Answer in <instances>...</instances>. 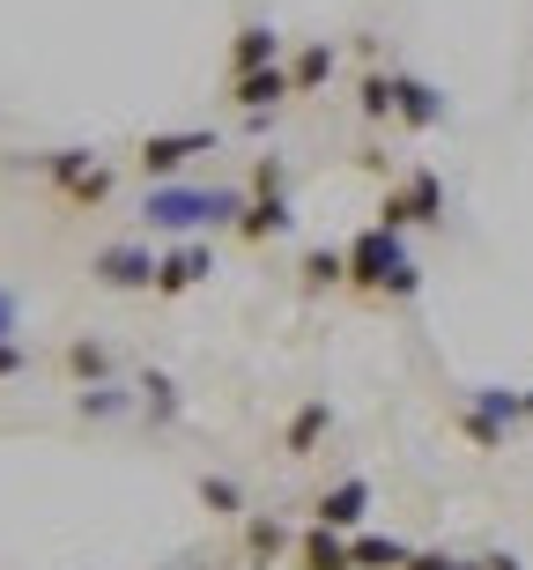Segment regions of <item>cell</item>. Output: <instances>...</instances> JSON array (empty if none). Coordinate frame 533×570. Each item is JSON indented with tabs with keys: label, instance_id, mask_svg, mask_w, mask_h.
<instances>
[{
	"label": "cell",
	"instance_id": "cell-1",
	"mask_svg": "<svg viewBox=\"0 0 533 570\" xmlns=\"http://www.w3.org/2000/svg\"><path fill=\"white\" fill-rule=\"evenodd\" d=\"M237 215H245V186H215V178H164L134 200V223L156 230L164 245L171 237H208V230H237Z\"/></svg>",
	"mask_w": 533,
	"mask_h": 570
},
{
	"label": "cell",
	"instance_id": "cell-2",
	"mask_svg": "<svg viewBox=\"0 0 533 570\" xmlns=\"http://www.w3.org/2000/svg\"><path fill=\"white\" fill-rule=\"evenodd\" d=\"M342 259H348V296H378V304H415L423 296V259L385 223H363L342 245Z\"/></svg>",
	"mask_w": 533,
	"mask_h": 570
},
{
	"label": "cell",
	"instance_id": "cell-3",
	"mask_svg": "<svg viewBox=\"0 0 533 570\" xmlns=\"http://www.w3.org/2000/svg\"><path fill=\"white\" fill-rule=\"evenodd\" d=\"M445 215H452V193H445V178L430 164H415V170H401L393 186H385V200H378V223L385 230H445Z\"/></svg>",
	"mask_w": 533,
	"mask_h": 570
},
{
	"label": "cell",
	"instance_id": "cell-4",
	"mask_svg": "<svg viewBox=\"0 0 533 570\" xmlns=\"http://www.w3.org/2000/svg\"><path fill=\"white\" fill-rule=\"evenodd\" d=\"M452 423H460V438H467L474 452H504L512 430L526 423V415H519V385H467L460 407H452Z\"/></svg>",
	"mask_w": 533,
	"mask_h": 570
},
{
	"label": "cell",
	"instance_id": "cell-5",
	"mask_svg": "<svg viewBox=\"0 0 533 570\" xmlns=\"http://www.w3.org/2000/svg\"><path fill=\"white\" fill-rule=\"evenodd\" d=\"M215 134L208 127H171V134H141L134 141V170L149 178V186H164V178H178V170L193 164V156H215Z\"/></svg>",
	"mask_w": 533,
	"mask_h": 570
},
{
	"label": "cell",
	"instance_id": "cell-6",
	"mask_svg": "<svg viewBox=\"0 0 533 570\" xmlns=\"http://www.w3.org/2000/svg\"><path fill=\"white\" fill-rule=\"evenodd\" d=\"M452 119V97L437 82H423V75H407V67H393V127L407 134H437Z\"/></svg>",
	"mask_w": 533,
	"mask_h": 570
},
{
	"label": "cell",
	"instance_id": "cell-7",
	"mask_svg": "<svg viewBox=\"0 0 533 570\" xmlns=\"http://www.w3.org/2000/svg\"><path fill=\"white\" fill-rule=\"evenodd\" d=\"M89 282L111 296H127V289H156V253L141 245V237H127V245H105V253L89 259Z\"/></svg>",
	"mask_w": 533,
	"mask_h": 570
},
{
	"label": "cell",
	"instance_id": "cell-8",
	"mask_svg": "<svg viewBox=\"0 0 533 570\" xmlns=\"http://www.w3.org/2000/svg\"><path fill=\"white\" fill-rule=\"evenodd\" d=\"M215 275V245L208 237H171L164 253H156V296H186Z\"/></svg>",
	"mask_w": 533,
	"mask_h": 570
},
{
	"label": "cell",
	"instance_id": "cell-9",
	"mask_svg": "<svg viewBox=\"0 0 533 570\" xmlns=\"http://www.w3.org/2000/svg\"><path fill=\"white\" fill-rule=\"evenodd\" d=\"M371 482L363 474H342V482H326L319 497H312V527H334V533H363L371 527Z\"/></svg>",
	"mask_w": 533,
	"mask_h": 570
},
{
	"label": "cell",
	"instance_id": "cell-10",
	"mask_svg": "<svg viewBox=\"0 0 533 570\" xmlns=\"http://www.w3.org/2000/svg\"><path fill=\"white\" fill-rule=\"evenodd\" d=\"M297 230V208H289V186L275 193H245V215H237V245H275V237Z\"/></svg>",
	"mask_w": 533,
	"mask_h": 570
},
{
	"label": "cell",
	"instance_id": "cell-11",
	"mask_svg": "<svg viewBox=\"0 0 533 570\" xmlns=\"http://www.w3.org/2000/svg\"><path fill=\"white\" fill-rule=\"evenodd\" d=\"M289 97H297V82H289V60H282V67H253V75H230V105L245 111V119H275Z\"/></svg>",
	"mask_w": 533,
	"mask_h": 570
},
{
	"label": "cell",
	"instance_id": "cell-12",
	"mask_svg": "<svg viewBox=\"0 0 533 570\" xmlns=\"http://www.w3.org/2000/svg\"><path fill=\"white\" fill-rule=\"evenodd\" d=\"M282 60H289V38H282L267 16H245V22H237L230 60H223V67H230V75H253V67H282Z\"/></svg>",
	"mask_w": 533,
	"mask_h": 570
},
{
	"label": "cell",
	"instance_id": "cell-13",
	"mask_svg": "<svg viewBox=\"0 0 533 570\" xmlns=\"http://www.w3.org/2000/svg\"><path fill=\"white\" fill-rule=\"evenodd\" d=\"M289 549H297V527L282 511H253L245 519V570H275Z\"/></svg>",
	"mask_w": 533,
	"mask_h": 570
},
{
	"label": "cell",
	"instance_id": "cell-14",
	"mask_svg": "<svg viewBox=\"0 0 533 570\" xmlns=\"http://www.w3.org/2000/svg\"><path fill=\"white\" fill-rule=\"evenodd\" d=\"M326 438H334V401H319V393H312V401L282 423V460H312Z\"/></svg>",
	"mask_w": 533,
	"mask_h": 570
},
{
	"label": "cell",
	"instance_id": "cell-15",
	"mask_svg": "<svg viewBox=\"0 0 533 570\" xmlns=\"http://www.w3.org/2000/svg\"><path fill=\"white\" fill-rule=\"evenodd\" d=\"M75 415H82V423H127V415H141V393H134L127 379L75 385Z\"/></svg>",
	"mask_w": 533,
	"mask_h": 570
},
{
	"label": "cell",
	"instance_id": "cell-16",
	"mask_svg": "<svg viewBox=\"0 0 533 570\" xmlns=\"http://www.w3.org/2000/svg\"><path fill=\"white\" fill-rule=\"evenodd\" d=\"M22 164L38 170V178H45L52 193H75V186L89 178V170L105 164V156H97V148H38V156H22Z\"/></svg>",
	"mask_w": 533,
	"mask_h": 570
},
{
	"label": "cell",
	"instance_id": "cell-17",
	"mask_svg": "<svg viewBox=\"0 0 533 570\" xmlns=\"http://www.w3.org/2000/svg\"><path fill=\"white\" fill-rule=\"evenodd\" d=\"M334 67H342V45L334 38H304L297 52H289V82H297V97H319V89L334 82Z\"/></svg>",
	"mask_w": 533,
	"mask_h": 570
},
{
	"label": "cell",
	"instance_id": "cell-18",
	"mask_svg": "<svg viewBox=\"0 0 533 570\" xmlns=\"http://www.w3.org/2000/svg\"><path fill=\"white\" fill-rule=\"evenodd\" d=\"M134 393H141V423H149V430L186 423V393H178L171 371H141V379H134Z\"/></svg>",
	"mask_w": 533,
	"mask_h": 570
},
{
	"label": "cell",
	"instance_id": "cell-19",
	"mask_svg": "<svg viewBox=\"0 0 533 570\" xmlns=\"http://www.w3.org/2000/svg\"><path fill=\"white\" fill-rule=\"evenodd\" d=\"M193 497H200V511H215V519H223V527H245V519H253V504H245V482H237V474H200V482H193Z\"/></svg>",
	"mask_w": 533,
	"mask_h": 570
},
{
	"label": "cell",
	"instance_id": "cell-20",
	"mask_svg": "<svg viewBox=\"0 0 533 570\" xmlns=\"http://www.w3.org/2000/svg\"><path fill=\"white\" fill-rule=\"evenodd\" d=\"M289 563L297 570H356L348 563V533H334V527H304L297 549H289Z\"/></svg>",
	"mask_w": 533,
	"mask_h": 570
},
{
	"label": "cell",
	"instance_id": "cell-21",
	"mask_svg": "<svg viewBox=\"0 0 533 570\" xmlns=\"http://www.w3.org/2000/svg\"><path fill=\"white\" fill-rule=\"evenodd\" d=\"M407 541L401 533H378V527H363V533H348V563L356 570H407Z\"/></svg>",
	"mask_w": 533,
	"mask_h": 570
},
{
	"label": "cell",
	"instance_id": "cell-22",
	"mask_svg": "<svg viewBox=\"0 0 533 570\" xmlns=\"http://www.w3.org/2000/svg\"><path fill=\"white\" fill-rule=\"evenodd\" d=\"M60 363H67V379H75V385H105V379H119V356H111L97 334H75Z\"/></svg>",
	"mask_w": 533,
	"mask_h": 570
},
{
	"label": "cell",
	"instance_id": "cell-23",
	"mask_svg": "<svg viewBox=\"0 0 533 570\" xmlns=\"http://www.w3.org/2000/svg\"><path fill=\"white\" fill-rule=\"evenodd\" d=\"M297 289H304V296L348 289V259H342V245H312V253L297 259Z\"/></svg>",
	"mask_w": 533,
	"mask_h": 570
},
{
	"label": "cell",
	"instance_id": "cell-24",
	"mask_svg": "<svg viewBox=\"0 0 533 570\" xmlns=\"http://www.w3.org/2000/svg\"><path fill=\"white\" fill-rule=\"evenodd\" d=\"M356 119L363 127H393V67H363L356 75Z\"/></svg>",
	"mask_w": 533,
	"mask_h": 570
},
{
	"label": "cell",
	"instance_id": "cell-25",
	"mask_svg": "<svg viewBox=\"0 0 533 570\" xmlns=\"http://www.w3.org/2000/svg\"><path fill=\"white\" fill-rule=\"evenodd\" d=\"M111 193H119V178H111V164H97V170L82 178V186H75V193H60V200H67V208H105Z\"/></svg>",
	"mask_w": 533,
	"mask_h": 570
},
{
	"label": "cell",
	"instance_id": "cell-26",
	"mask_svg": "<svg viewBox=\"0 0 533 570\" xmlns=\"http://www.w3.org/2000/svg\"><path fill=\"white\" fill-rule=\"evenodd\" d=\"M275 186H289V170H282V148H267L253 164V178H245V193H275Z\"/></svg>",
	"mask_w": 533,
	"mask_h": 570
},
{
	"label": "cell",
	"instance_id": "cell-27",
	"mask_svg": "<svg viewBox=\"0 0 533 570\" xmlns=\"http://www.w3.org/2000/svg\"><path fill=\"white\" fill-rule=\"evenodd\" d=\"M467 556H452V549H415L407 556V570H460Z\"/></svg>",
	"mask_w": 533,
	"mask_h": 570
},
{
	"label": "cell",
	"instance_id": "cell-28",
	"mask_svg": "<svg viewBox=\"0 0 533 570\" xmlns=\"http://www.w3.org/2000/svg\"><path fill=\"white\" fill-rule=\"evenodd\" d=\"M30 371V348L22 341H0V379H22Z\"/></svg>",
	"mask_w": 533,
	"mask_h": 570
},
{
	"label": "cell",
	"instance_id": "cell-29",
	"mask_svg": "<svg viewBox=\"0 0 533 570\" xmlns=\"http://www.w3.org/2000/svg\"><path fill=\"white\" fill-rule=\"evenodd\" d=\"M22 334V304H16V289H0V341H16Z\"/></svg>",
	"mask_w": 533,
	"mask_h": 570
},
{
	"label": "cell",
	"instance_id": "cell-30",
	"mask_svg": "<svg viewBox=\"0 0 533 570\" xmlns=\"http://www.w3.org/2000/svg\"><path fill=\"white\" fill-rule=\"evenodd\" d=\"M482 570H526V563H519L512 549H490V556H482Z\"/></svg>",
	"mask_w": 533,
	"mask_h": 570
},
{
	"label": "cell",
	"instance_id": "cell-31",
	"mask_svg": "<svg viewBox=\"0 0 533 570\" xmlns=\"http://www.w3.org/2000/svg\"><path fill=\"white\" fill-rule=\"evenodd\" d=\"M519 415H526V423H533V385H519Z\"/></svg>",
	"mask_w": 533,
	"mask_h": 570
}]
</instances>
